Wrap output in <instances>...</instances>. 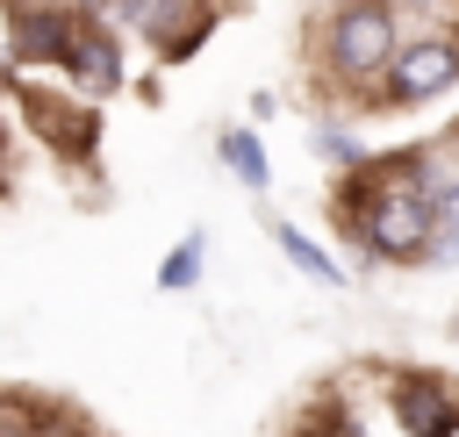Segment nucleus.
I'll return each instance as SVG.
<instances>
[{"label": "nucleus", "mask_w": 459, "mask_h": 437, "mask_svg": "<svg viewBox=\"0 0 459 437\" xmlns=\"http://www.w3.org/2000/svg\"><path fill=\"white\" fill-rule=\"evenodd\" d=\"M337 64L359 79V72H380V64H394L402 50H394V21L380 14V7H351V14H337Z\"/></svg>", "instance_id": "nucleus-1"}, {"label": "nucleus", "mask_w": 459, "mask_h": 437, "mask_svg": "<svg viewBox=\"0 0 459 437\" xmlns=\"http://www.w3.org/2000/svg\"><path fill=\"white\" fill-rule=\"evenodd\" d=\"M459 79V43H409L394 64H387V93L394 100H430V93H445Z\"/></svg>", "instance_id": "nucleus-2"}, {"label": "nucleus", "mask_w": 459, "mask_h": 437, "mask_svg": "<svg viewBox=\"0 0 459 437\" xmlns=\"http://www.w3.org/2000/svg\"><path fill=\"white\" fill-rule=\"evenodd\" d=\"M430 244V201L423 193H387L373 208V251L402 258V251H423Z\"/></svg>", "instance_id": "nucleus-3"}, {"label": "nucleus", "mask_w": 459, "mask_h": 437, "mask_svg": "<svg viewBox=\"0 0 459 437\" xmlns=\"http://www.w3.org/2000/svg\"><path fill=\"white\" fill-rule=\"evenodd\" d=\"M394 408H402V423H409L416 437H445V401H437L430 387H409V394H394Z\"/></svg>", "instance_id": "nucleus-4"}, {"label": "nucleus", "mask_w": 459, "mask_h": 437, "mask_svg": "<svg viewBox=\"0 0 459 437\" xmlns=\"http://www.w3.org/2000/svg\"><path fill=\"white\" fill-rule=\"evenodd\" d=\"M222 158H230V172L244 179V186H265V150H258V136H222Z\"/></svg>", "instance_id": "nucleus-5"}, {"label": "nucleus", "mask_w": 459, "mask_h": 437, "mask_svg": "<svg viewBox=\"0 0 459 437\" xmlns=\"http://www.w3.org/2000/svg\"><path fill=\"white\" fill-rule=\"evenodd\" d=\"M280 251H287V258H294L308 279H337V265H330V258H323V251H316L301 229H287V222H280Z\"/></svg>", "instance_id": "nucleus-6"}, {"label": "nucleus", "mask_w": 459, "mask_h": 437, "mask_svg": "<svg viewBox=\"0 0 459 437\" xmlns=\"http://www.w3.org/2000/svg\"><path fill=\"white\" fill-rule=\"evenodd\" d=\"M194 279H201V236H186V244L158 265V287H194Z\"/></svg>", "instance_id": "nucleus-7"}, {"label": "nucleus", "mask_w": 459, "mask_h": 437, "mask_svg": "<svg viewBox=\"0 0 459 437\" xmlns=\"http://www.w3.org/2000/svg\"><path fill=\"white\" fill-rule=\"evenodd\" d=\"M72 64L93 79V86H115V57H108V43H93V36H79V50H72Z\"/></svg>", "instance_id": "nucleus-8"}, {"label": "nucleus", "mask_w": 459, "mask_h": 437, "mask_svg": "<svg viewBox=\"0 0 459 437\" xmlns=\"http://www.w3.org/2000/svg\"><path fill=\"white\" fill-rule=\"evenodd\" d=\"M445 222H459V193H452V201H445Z\"/></svg>", "instance_id": "nucleus-9"}]
</instances>
